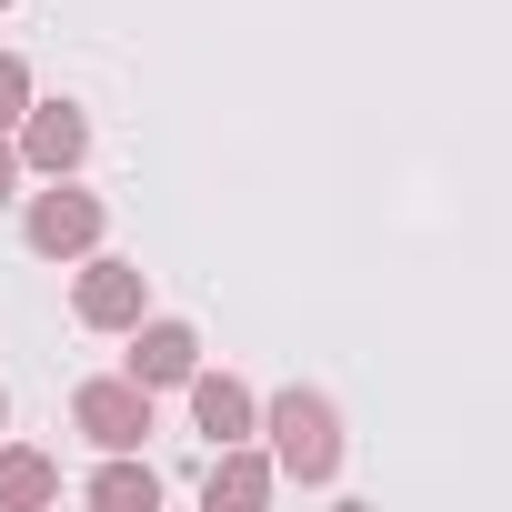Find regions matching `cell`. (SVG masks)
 I'll return each mask as SVG.
<instances>
[{"label": "cell", "mask_w": 512, "mask_h": 512, "mask_svg": "<svg viewBox=\"0 0 512 512\" xmlns=\"http://www.w3.org/2000/svg\"><path fill=\"white\" fill-rule=\"evenodd\" d=\"M262 432H272V462H282V482L322 492V482L342 472V412H332L322 392H282V402L262 412Z\"/></svg>", "instance_id": "1"}, {"label": "cell", "mask_w": 512, "mask_h": 512, "mask_svg": "<svg viewBox=\"0 0 512 512\" xmlns=\"http://www.w3.org/2000/svg\"><path fill=\"white\" fill-rule=\"evenodd\" d=\"M71 312H81L91 332H131V322L151 312V272H141V262H111V251H81Z\"/></svg>", "instance_id": "2"}, {"label": "cell", "mask_w": 512, "mask_h": 512, "mask_svg": "<svg viewBox=\"0 0 512 512\" xmlns=\"http://www.w3.org/2000/svg\"><path fill=\"white\" fill-rule=\"evenodd\" d=\"M31 251H41V262H81V251H101V201L71 191V171L51 191H31Z\"/></svg>", "instance_id": "3"}, {"label": "cell", "mask_w": 512, "mask_h": 512, "mask_svg": "<svg viewBox=\"0 0 512 512\" xmlns=\"http://www.w3.org/2000/svg\"><path fill=\"white\" fill-rule=\"evenodd\" d=\"M71 422H81L101 452H141V432H151V392H141L131 372H111V382H81V392H71Z\"/></svg>", "instance_id": "4"}, {"label": "cell", "mask_w": 512, "mask_h": 512, "mask_svg": "<svg viewBox=\"0 0 512 512\" xmlns=\"http://www.w3.org/2000/svg\"><path fill=\"white\" fill-rule=\"evenodd\" d=\"M81 151H91V121H81L71 101H31V111H21V171L61 181V171H81Z\"/></svg>", "instance_id": "5"}, {"label": "cell", "mask_w": 512, "mask_h": 512, "mask_svg": "<svg viewBox=\"0 0 512 512\" xmlns=\"http://www.w3.org/2000/svg\"><path fill=\"white\" fill-rule=\"evenodd\" d=\"M141 392H181L201 372V332L191 322H131V362H121Z\"/></svg>", "instance_id": "6"}, {"label": "cell", "mask_w": 512, "mask_h": 512, "mask_svg": "<svg viewBox=\"0 0 512 512\" xmlns=\"http://www.w3.org/2000/svg\"><path fill=\"white\" fill-rule=\"evenodd\" d=\"M181 392H191V422H201L211 442H251V432H262V402H251L231 372H191Z\"/></svg>", "instance_id": "7"}, {"label": "cell", "mask_w": 512, "mask_h": 512, "mask_svg": "<svg viewBox=\"0 0 512 512\" xmlns=\"http://www.w3.org/2000/svg\"><path fill=\"white\" fill-rule=\"evenodd\" d=\"M272 482H282V462H272V452L221 442V462H211V482H201V492H211V512H221V502H272Z\"/></svg>", "instance_id": "8"}, {"label": "cell", "mask_w": 512, "mask_h": 512, "mask_svg": "<svg viewBox=\"0 0 512 512\" xmlns=\"http://www.w3.org/2000/svg\"><path fill=\"white\" fill-rule=\"evenodd\" d=\"M51 492H61V462H51V452L0 442V512H31V502H51Z\"/></svg>", "instance_id": "9"}, {"label": "cell", "mask_w": 512, "mask_h": 512, "mask_svg": "<svg viewBox=\"0 0 512 512\" xmlns=\"http://www.w3.org/2000/svg\"><path fill=\"white\" fill-rule=\"evenodd\" d=\"M91 502H101V512H151V502H161V472L131 462V452H111V462L91 472Z\"/></svg>", "instance_id": "10"}, {"label": "cell", "mask_w": 512, "mask_h": 512, "mask_svg": "<svg viewBox=\"0 0 512 512\" xmlns=\"http://www.w3.org/2000/svg\"><path fill=\"white\" fill-rule=\"evenodd\" d=\"M21 111H31V61L0 51V131H21Z\"/></svg>", "instance_id": "11"}, {"label": "cell", "mask_w": 512, "mask_h": 512, "mask_svg": "<svg viewBox=\"0 0 512 512\" xmlns=\"http://www.w3.org/2000/svg\"><path fill=\"white\" fill-rule=\"evenodd\" d=\"M11 191H21V141L0 131V201H11Z\"/></svg>", "instance_id": "12"}, {"label": "cell", "mask_w": 512, "mask_h": 512, "mask_svg": "<svg viewBox=\"0 0 512 512\" xmlns=\"http://www.w3.org/2000/svg\"><path fill=\"white\" fill-rule=\"evenodd\" d=\"M0 422H11V402H0Z\"/></svg>", "instance_id": "13"}]
</instances>
